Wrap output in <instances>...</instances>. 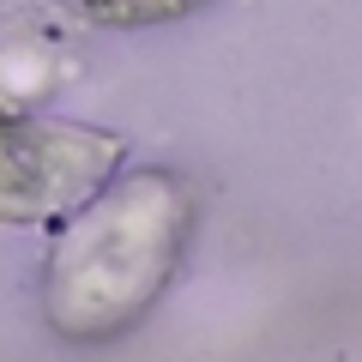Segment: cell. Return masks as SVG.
<instances>
[{
  "mask_svg": "<svg viewBox=\"0 0 362 362\" xmlns=\"http://www.w3.org/2000/svg\"><path fill=\"white\" fill-rule=\"evenodd\" d=\"M194 235V187L175 169L103 181L61 223L42 308L61 338H115L169 290Z\"/></svg>",
  "mask_w": 362,
  "mask_h": 362,
  "instance_id": "6da1fadb",
  "label": "cell"
},
{
  "mask_svg": "<svg viewBox=\"0 0 362 362\" xmlns=\"http://www.w3.org/2000/svg\"><path fill=\"white\" fill-rule=\"evenodd\" d=\"M127 145L109 127L49 115H0V223L73 218L121 169Z\"/></svg>",
  "mask_w": 362,
  "mask_h": 362,
  "instance_id": "7a4b0ae2",
  "label": "cell"
},
{
  "mask_svg": "<svg viewBox=\"0 0 362 362\" xmlns=\"http://www.w3.org/2000/svg\"><path fill=\"white\" fill-rule=\"evenodd\" d=\"M54 13L78 18V25H97V30H127V25H157V18H175L199 0H42Z\"/></svg>",
  "mask_w": 362,
  "mask_h": 362,
  "instance_id": "3957f363",
  "label": "cell"
}]
</instances>
